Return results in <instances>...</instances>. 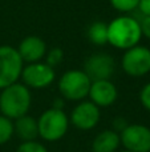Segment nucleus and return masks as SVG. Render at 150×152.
Returning <instances> with one entry per match:
<instances>
[{
    "label": "nucleus",
    "mask_w": 150,
    "mask_h": 152,
    "mask_svg": "<svg viewBox=\"0 0 150 152\" xmlns=\"http://www.w3.org/2000/svg\"><path fill=\"white\" fill-rule=\"evenodd\" d=\"M121 145L130 152H150V128L144 124H129L120 134Z\"/></svg>",
    "instance_id": "obj_8"
},
{
    "label": "nucleus",
    "mask_w": 150,
    "mask_h": 152,
    "mask_svg": "<svg viewBox=\"0 0 150 152\" xmlns=\"http://www.w3.org/2000/svg\"><path fill=\"white\" fill-rule=\"evenodd\" d=\"M52 108H56V110H64V99L63 97H57V99L53 100Z\"/></svg>",
    "instance_id": "obj_24"
},
{
    "label": "nucleus",
    "mask_w": 150,
    "mask_h": 152,
    "mask_svg": "<svg viewBox=\"0 0 150 152\" xmlns=\"http://www.w3.org/2000/svg\"><path fill=\"white\" fill-rule=\"evenodd\" d=\"M121 145L120 135L113 129L101 131L92 142V152H117Z\"/></svg>",
    "instance_id": "obj_14"
},
{
    "label": "nucleus",
    "mask_w": 150,
    "mask_h": 152,
    "mask_svg": "<svg viewBox=\"0 0 150 152\" xmlns=\"http://www.w3.org/2000/svg\"><path fill=\"white\" fill-rule=\"evenodd\" d=\"M138 10L144 16H150V0H140Z\"/></svg>",
    "instance_id": "obj_23"
},
{
    "label": "nucleus",
    "mask_w": 150,
    "mask_h": 152,
    "mask_svg": "<svg viewBox=\"0 0 150 152\" xmlns=\"http://www.w3.org/2000/svg\"><path fill=\"white\" fill-rule=\"evenodd\" d=\"M0 115L16 120L27 115L31 108V89L23 83H15L0 89Z\"/></svg>",
    "instance_id": "obj_2"
},
{
    "label": "nucleus",
    "mask_w": 150,
    "mask_h": 152,
    "mask_svg": "<svg viewBox=\"0 0 150 152\" xmlns=\"http://www.w3.org/2000/svg\"><path fill=\"white\" fill-rule=\"evenodd\" d=\"M44 59H45V63H47L48 66H50L52 68H55V67L60 66V64L63 63L64 51L61 50L60 47H53V48H50V50L47 51Z\"/></svg>",
    "instance_id": "obj_18"
},
{
    "label": "nucleus",
    "mask_w": 150,
    "mask_h": 152,
    "mask_svg": "<svg viewBox=\"0 0 150 152\" xmlns=\"http://www.w3.org/2000/svg\"><path fill=\"white\" fill-rule=\"evenodd\" d=\"M121 68L132 77H142L150 72V48L145 45H134L124 52Z\"/></svg>",
    "instance_id": "obj_6"
},
{
    "label": "nucleus",
    "mask_w": 150,
    "mask_h": 152,
    "mask_svg": "<svg viewBox=\"0 0 150 152\" xmlns=\"http://www.w3.org/2000/svg\"><path fill=\"white\" fill-rule=\"evenodd\" d=\"M13 136V121L0 115V145L5 144Z\"/></svg>",
    "instance_id": "obj_16"
},
{
    "label": "nucleus",
    "mask_w": 150,
    "mask_h": 152,
    "mask_svg": "<svg viewBox=\"0 0 150 152\" xmlns=\"http://www.w3.org/2000/svg\"><path fill=\"white\" fill-rule=\"evenodd\" d=\"M110 5L120 13H129L132 11L137 10L140 0H109Z\"/></svg>",
    "instance_id": "obj_17"
},
{
    "label": "nucleus",
    "mask_w": 150,
    "mask_h": 152,
    "mask_svg": "<svg viewBox=\"0 0 150 152\" xmlns=\"http://www.w3.org/2000/svg\"><path fill=\"white\" fill-rule=\"evenodd\" d=\"M140 27L142 36H145L146 39L150 40V16H144L140 20Z\"/></svg>",
    "instance_id": "obj_22"
},
{
    "label": "nucleus",
    "mask_w": 150,
    "mask_h": 152,
    "mask_svg": "<svg viewBox=\"0 0 150 152\" xmlns=\"http://www.w3.org/2000/svg\"><path fill=\"white\" fill-rule=\"evenodd\" d=\"M88 96L90 102L98 108H105L116 103L118 97V89L110 80H96L90 84Z\"/></svg>",
    "instance_id": "obj_11"
},
{
    "label": "nucleus",
    "mask_w": 150,
    "mask_h": 152,
    "mask_svg": "<svg viewBox=\"0 0 150 152\" xmlns=\"http://www.w3.org/2000/svg\"><path fill=\"white\" fill-rule=\"evenodd\" d=\"M24 68L17 50L12 45H0V89L19 81Z\"/></svg>",
    "instance_id": "obj_5"
},
{
    "label": "nucleus",
    "mask_w": 150,
    "mask_h": 152,
    "mask_svg": "<svg viewBox=\"0 0 150 152\" xmlns=\"http://www.w3.org/2000/svg\"><path fill=\"white\" fill-rule=\"evenodd\" d=\"M140 102L145 110L150 111V81L142 87L140 92Z\"/></svg>",
    "instance_id": "obj_20"
},
{
    "label": "nucleus",
    "mask_w": 150,
    "mask_h": 152,
    "mask_svg": "<svg viewBox=\"0 0 150 152\" xmlns=\"http://www.w3.org/2000/svg\"><path fill=\"white\" fill-rule=\"evenodd\" d=\"M116 69V61L113 56L108 53H93L85 60L82 71L92 81L110 80Z\"/></svg>",
    "instance_id": "obj_10"
},
{
    "label": "nucleus",
    "mask_w": 150,
    "mask_h": 152,
    "mask_svg": "<svg viewBox=\"0 0 150 152\" xmlns=\"http://www.w3.org/2000/svg\"><path fill=\"white\" fill-rule=\"evenodd\" d=\"M69 124V116L64 112V110L50 107L37 119L39 136L45 142H57L66 135Z\"/></svg>",
    "instance_id": "obj_3"
},
{
    "label": "nucleus",
    "mask_w": 150,
    "mask_h": 152,
    "mask_svg": "<svg viewBox=\"0 0 150 152\" xmlns=\"http://www.w3.org/2000/svg\"><path fill=\"white\" fill-rule=\"evenodd\" d=\"M120 152H130V151H126V150H124V151H120Z\"/></svg>",
    "instance_id": "obj_25"
},
{
    "label": "nucleus",
    "mask_w": 150,
    "mask_h": 152,
    "mask_svg": "<svg viewBox=\"0 0 150 152\" xmlns=\"http://www.w3.org/2000/svg\"><path fill=\"white\" fill-rule=\"evenodd\" d=\"M142 39L140 21L128 15L114 18L108 24V44L117 50L126 51Z\"/></svg>",
    "instance_id": "obj_1"
},
{
    "label": "nucleus",
    "mask_w": 150,
    "mask_h": 152,
    "mask_svg": "<svg viewBox=\"0 0 150 152\" xmlns=\"http://www.w3.org/2000/svg\"><path fill=\"white\" fill-rule=\"evenodd\" d=\"M55 68L48 66L45 61H37L24 66L21 72V83L29 89H43L49 87L55 81Z\"/></svg>",
    "instance_id": "obj_7"
},
{
    "label": "nucleus",
    "mask_w": 150,
    "mask_h": 152,
    "mask_svg": "<svg viewBox=\"0 0 150 152\" xmlns=\"http://www.w3.org/2000/svg\"><path fill=\"white\" fill-rule=\"evenodd\" d=\"M128 126H129V123L126 121V119H125V118H116L113 120V128H112V129L120 135Z\"/></svg>",
    "instance_id": "obj_21"
},
{
    "label": "nucleus",
    "mask_w": 150,
    "mask_h": 152,
    "mask_svg": "<svg viewBox=\"0 0 150 152\" xmlns=\"http://www.w3.org/2000/svg\"><path fill=\"white\" fill-rule=\"evenodd\" d=\"M101 118L100 108L90 100H81L72 110L69 123L80 131H89L98 124Z\"/></svg>",
    "instance_id": "obj_9"
},
{
    "label": "nucleus",
    "mask_w": 150,
    "mask_h": 152,
    "mask_svg": "<svg viewBox=\"0 0 150 152\" xmlns=\"http://www.w3.org/2000/svg\"><path fill=\"white\" fill-rule=\"evenodd\" d=\"M16 152H48V150L44 144L33 140V142H23L17 147Z\"/></svg>",
    "instance_id": "obj_19"
},
{
    "label": "nucleus",
    "mask_w": 150,
    "mask_h": 152,
    "mask_svg": "<svg viewBox=\"0 0 150 152\" xmlns=\"http://www.w3.org/2000/svg\"><path fill=\"white\" fill-rule=\"evenodd\" d=\"M87 36L92 44L98 47L108 44V24L100 20L93 21L87 29Z\"/></svg>",
    "instance_id": "obj_15"
},
{
    "label": "nucleus",
    "mask_w": 150,
    "mask_h": 152,
    "mask_svg": "<svg viewBox=\"0 0 150 152\" xmlns=\"http://www.w3.org/2000/svg\"><path fill=\"white\" fill-rule=\"evenodd\" d=\"M16 50H17L21 60L27 64L43 61L48 51L44 40L40 36H35V35H29V36L24 37Z\"/></svg>",
    "instance_id": "obj_12"
},
{
    "label": "nucleus",
    "mask_w": 150,
    "mask_h": 152,
    "mask_svg": "<svg viewBox=\"0 0 150 152\" xmlns=\"http://www.w3.org/2000/svg\"><path fill=\"white\" fill-rule=\"evenodd\" d=\"M92 80L82 69H69L58 79L57 88L61 97L68 102H81L88 97Z\"/></svg>",
    "instance_id": "obj_4"
},
{
    "label": "nucleus",
    "mask_w": 150,
    "mask_h": 152,
    "mask_svg": "<svg viewBox=\"0 0 150 152\" xmlns=\"http://www.w3.org/2000/svg\"><path fill=\"white\" fill-rule=\"evenodd\" d=\"M13 135H16L21 142L36 140V137L39 136L37 119L32 118L27 113V115L13 120Z\"/></svg>",
    "instance_id": "obj_13"
}]
</instances>
